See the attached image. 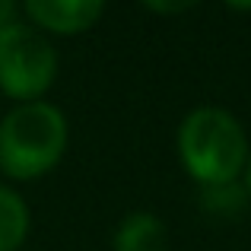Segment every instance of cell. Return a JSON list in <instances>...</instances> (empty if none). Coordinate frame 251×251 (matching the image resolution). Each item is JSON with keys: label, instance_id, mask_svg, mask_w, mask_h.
Wrapping results in <instances>:
<instances>
[{"label": "cell", "instance_id": "obj_1", "mask_svg": "<svg viewBox=\"0 0 251 251\" xmlns=\"http://www.w3.org/2000/svg\"><path fill=\"white\" fill-rule=\"evenodd\" d=\"M178 150L188 172L207 188L232 184L248 162L242 124L223 108H197L178 130Z\"/></svg>", "mask_w": 251, "mask_h": 251}, {"label": "cell", "instance_id": "obj_2", "mask_svg": "<svg viewBox=\"0 0 251 251\" xmlns=\"http://www.w3.org/2000/svg\"><path fill=\"white\" fill-rule=\"evenodd\" d=\"M67 121L54 105L25 102L0 121V169L10 178H38L64 156Z\"/></svg>", "mask_w": 251, "mask_h": 251}, {"label": "cell", "instance_id": "obj_3", "mask_svg": "<svg viewBox=\"0 0 251 251\" xmlns=\"http://www.w3.org/2000/svg\"><path fill=\"white\" fill-rule=\"evenodd\" d=\"M57 74L51 42L29 25H6L0 32V89L13 99L35 102Z\"/></svg>", "mask_w": 251, "mask_h": 251}, {"label": "cell", "instance_id": "obj_4", "mask_svg": "<svg viewBox=\"0 0 251 251\" xmlns=\"http://www.w3.org/2000/svg\"><path fill=\"white\" fill-rule=\"evenodd\" d=\"M105 0H25V10L42 29L57 35L86 32L102 16Z\"/></svg>", "mask_w": 251, "mask_h": 251}, {"label": "cell", "instance_id": "obj_5", "mask_svg": "<svg viewBox=\"0 0 251 251\" xmlns=\"http://www.w3.org/2000/svg\"><path fill=\"white\" fill-rule=\"evenodd\" d=\"M169 232L153 213H134L118 226L115 251H166Z\"/></svg>", "mask_w": 251, "mask_h": 251}, {"label": "cell", "instance_id": "obj_6", "mask_svg": "<svg viewBox=\"0 0 251 251\" xmlns=\"http://www.w3.org/2000/svg\"><path fill=\"white\" fill-rule=\"evenodd\" d=\"M29 232V213L19 194L0 184V251H16Z\"/></svg>", "mask_w": 251, "mask_h": 251}, {"label": "cell", "instance_id": "obj_7", "mask_svg": "<svg viewBox=\"0 0 251 251\" xmlns=\"http://www.w3.org/2000/svg\"><path fill=\"white\" fill-rule=\"evenodd\" d=\"M143 3L156 13H184V10H191V6H197L201 0H143Z\"/></svg>", "mask_w": 251, "mask_h": 251}, {"label": "cell", "instance_id": "obj_8", "mask_svg": "<svg viewBox=\"0 0 251 251\" xmlns=\"http://www.w3.org/2000/svg\"><path fill=\"white\" fill-rule=\"evenodd\" d=\"M13 13H16V0H0V32L13 25Z\"/></svg>", "mask_w": 251, "mask_h": 251}, {"label": "cell", "instance_id": "obj_9", "mask_svg": "<svg viewBox=\"0 0 251 251\" xmlns=\"http://www.w3.org/2000/svg\"><path fill=\"white\" fill-rule=\"evenodd\" d=\"M229 6H235V10H251V0H226Z\"/></svg>", "mask_w": 251, "mask_h": 251}, {"label": "cell", "instance_id": "obj_10", "mask_svg": "<svg viewBox=\"0 0 251 251\" xmlns=\"http://www.w3.org/2000/svg\"><path fill=\"white\" fill-rule=\"evenodd\" d=\"M248 194H251V159H248Z\"/></svg>", "mask_w": 251, "mask_h": 251}]
</instances>
